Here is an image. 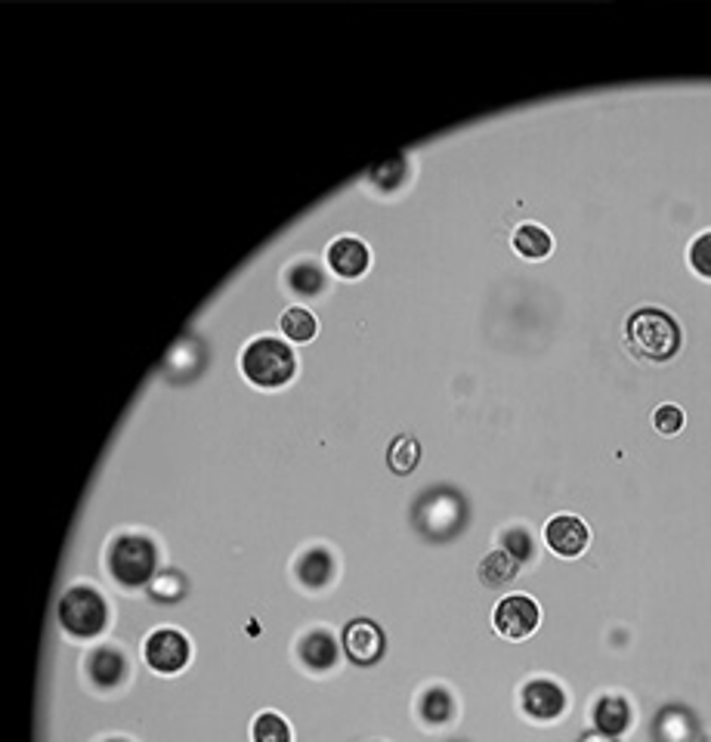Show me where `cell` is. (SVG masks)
<instances>
[{
	"label": "cell",
	"mask_w": 711,
	"mask_h": 742,
	"mask_svg": "<svg viewBox=\"0 0 711 742\" xmlns=\"http://www.w3.org/2000/svg\"><path fill=\"white\" fill-rule=\"evenodd\" d=\"M581 742H615L613 737H606V733H591V737H581Z\"/></svg>",
	"instance_id": "cell-27"
},
{
	"label": "cell",
	"mask_w": 711,
	"mask_h": 742,
	"mask_svg": "<svg viewBox=\"0 0 711 742\" xmlns=\"http://www.w3.org/2000/svg\"><path fill=\"white\" fill-rule=\"evenodd\" d=\"M109 572L121 588H143L155 579L158 570V551H155L152 538L136 533L118 535L109 548Z\"/></svg>",
	"instance_id": "cell-3"
},
{
	"label": "cell",
	"mask_w": 711,
	"mask_h": 742,
	"mask_svg": "<svg viewBox=\"0 0 711 742\" xmlns=\"http://www.w3.org/2000/svg\"><path fill=\"white\" fill-rule=\"evenodd\" d=\"M341 644H344L350 662L368 668L378 666V662L384 659L387 637L378 622H371V619H363V616H359V619H350L344 625Z\"/></svg>",
	"instance_id": "cell-8"
},
{
	"label": "cell",
	"mask_w": 711,
	"mask_h": 742,
	"mask_svg": "<svg viewBox=\"0 0 711 742\" xmlns=\"http://www.w3.org/2000/svg\"><path fill=\"white\" fill-rule=\"evenodd\" d=\"M539 622L541 609L529 594H507V597H501L499 607L492 612V625L507 641H526L539 629Z\"/></svg>",
	"instance_id": "cell-7"
},
{
	"label": "cell",
	"mask_w": 711,
	"mask_h": 742,
	"mask_svg": "<svg viewBox=\"0 0 711 742\" xmlns=\"http://www.w3.org/2000/svg\"><path fill=\"white\" fill-rule=\"evenodd\" d=\"M464 516H467L464 501L455 492H449V489L427 492L421 498V504H418V511H415L421 533L427 538H440V542L462 533V526L467 523Z\"/></svg>",
	"instance_id": "cell-5"
},
{
	"label": "cell",
	"mask_w": 711,
	"mask_h": 742,
	"mask_svg": "<svg viewBox=\"0 0 711 742\" xmlns=\"http://www.w3.org/2000/svg\"><path fill=\"white\" fill-rule=\"evenodd\" d=\"M186 588H189V582H186V575L180 570L155 572V579L149 582V594H152V600H158V604H176V600H183Z\"/></svg>",
	"instance_id": "cell-19"
},
{
	"label": "cell",
	"mask_w": 711,
	"mask_h": 742,
	"mask_svg": "<svg viewBox=\"0 0 711 742\" xmlns=\"http://www.w3.org/2000/svg\"><path fill=\"white\" fill-rule=\"evenodd\" d=\"M106 742H127V740H106Z\"/></svg>",
	"instance_id": "cell-28"
},
{
	"label": "cell",
	"mask_w": 711,
	"mask_h": 742,
	"mask_svg": "<svg viewBox=\"0 0 711 742\" xmlns=\"http://www.w3.org/2000/svg\"><path fill=\"white\" fill-rule=\"evenodd\" d=\"M690 267L702 279H711V229L699 232L690 242Z\"/></svg>",
	"instance_id": "cell-25"
},
{
	"label": "cell",
	"mask_w": 711,
	"mask_h": 742,
	"mask_svg": "<svg viewBox=\"0 0 711 742\" xmlns=\"http://www.w3.org/2000/svg\"><path fill=\"white\" fill-rule=\"evenodd\" d=\"M684 412L677 409V405H672V402H665V405H659L653 412V427L662 434V437H674L681 427H684Z\"/></svg>",
	"instance_id": "cell-26"
},
{
	"label": "cell",
	"mask_w": 711,
	"mask_h": 742,
	"mask_svg": "<svg viewBox=\"0 0 711 742\" xmlns=\"http://www.w3.org/2000/svg\"><path fill=\"white\" fill-rule=\"evenodd\" d=\"M143 656H146V666L152 668L155 674H176V671L189 666L193 644L183 631L155 629L143 644Z\"/></svg>",
	"instance_id": "cell-6"
},
{
	"label": "cell",
	"mask_w": 711,
	"mask_h": 742,
	"mask_svg": "<svg viewBox=\"0 0 711 742\" xmlns=\"http://www.w3.org/2000/svg\"><path fill=\"white\" fill-rule=\"evenodd\" d=\"M387 461H390V471H393V474L408 476L415 471V464L421 461V442L415 437H396L390 442Z\"/></svg>",
	"instance_id": "cell-21"
},
{
	"label": "cell",
	"mask_w": 711,
	"mask_h": 742,
	"mask_svg": "<svg viewBox=\"0 0 711 742\" xmlns=\"http://www.w3.org/2000/svg\"><path fill=\"white\" fill-rule=\"evenodd\" d=\"M517 575L519 563L511 554L504 551V548H501V551L486 554L480 560V582L482 585H489V588H504V585H511Z\"/></svg>",
	"instance_id": "cell-16"
},
{
	"label": "cell",
	"mask_w": 711,
	"mask_h": 742,
	"mask_svg": "<svg viewBox=\"0 0 711 742\" xmlns=\"http://www.w3.org/2000/svg\"><path fill=\"white\" fill-rule=\"evenodd\" d=\"M418 715L427 727H442V723L452 721L455 715V700L445 686H430L424 690L421 703H418Z\"/></svg>",
	"instance_id": "cell-18"
},
{
	"label": "cell",
	"mask_w": 711,
	"mask_h": 742,
	"mask_svg": "<svg viewBox=\"0 0 711 742\" xmlns=\"http://www.w3.org/2000/svg\"><path fill=\"white\" fill-rule=\"evenodd\" d=\"M297 656H301V662H304L309 671H328V668L338 666L341 647H338V637L328 629H312L301 637Z\"/></svg>",
	"instance_id": "cell-12"
},
{
	"label": "cell",
	"mask_w": 711,
	"mask_h": 742,
	"mask_svg": "<svg viewBox=\"0 0 711 742\" xmlns=\"http://www.w3.org/2000/svg\"><path fill=\"white\" fill-rule=\"evenodd\" d=\"M551 247H554V239L539 223H523L514 232V251H517L519 257H526V260H544L551 254Z\"/></svg>",
	"instance_id": "cell-17"
},
{
	"label": "cell",
	"mask_w": 711,
	"mask_h": 742,
	"mask_svg": "<svg viewBox=\"0 0 711 742\" xmlns=\"http://www.w3.org/2000/svg\"><path fill=\"white\" fill-rule=\"evenodd\" d=\"M544 545L557 554V557L573 560L578 554L588 551V545H591V530H588V523H585L581 516L557 514L551 516L548 526H544Z\"/></svg>",
	"instance_id": "cell-10"
},
{
	"label": "cell",
	"mask_w": 711,
	"mask_h": 742,
	"mask_svg": "<svg viewBox=\"0 0 711 742\" xmlns=\"http://www.w3.org/2000/svg\"><path fill=\"white\" fill-rule=\"evenodd\" d=\"M566 705H569V700H566L563 686L551 678H536L519 690V708L532 721H557L566 711Z\"/></svg>",
	"instance_id": "cell-9"
},
{
	"label": "cell",
	"mask_w": 711,
	"mask_h": 742,
	"mask_svg": "<svg viewBox=\"0 0 711 742\" xmlns=\"http://www.w3.org/2000/svg\"><path fill=\"white\" fill-rule=\"evenodd\" d=\"M87 674L99 690H115L127 674V656L118 647H99L87 659Z\"/></svg>",
	"instance_id": "cell-13"
},
{
	"label": "cell",
	"mask_w": 711,
	"mask_h": 742,
	"mask_svg": "<svg viewBox=\"0 0 711 742\" xmlns=\"http://www.w3.org/2000/svg\"><path fill=\"white\" fill-rule=\"evenodd\" d=\"M625 334H628V343H632L637 356L650 362L674 360L681 353V343H684L677 319L659 306H643V309L632 313L628 323H625Z\"/></svg>",
	"instance_id": "cell-1"
},
{
	"label": "cell",
	"mask_w": 711,
	"mask_h": 742,
	"mask_svg": "<svg viewBox=\"0 0 711 742\" xmlns=\"http://www.w3.org/2000/svg\"><path fill=\"white\" fill-rule=\"evenodd\" d=\"M501 545H504V551L517 560L519 567L536 560V538H532V533H529L526 526H511V530H504Z\"/></svg>",
	"instance_id": "cell-24"
},
{
	"label": "cell",
	"mask_w": 711,
	"mask_h": 742,
	"mask_svg": "<svg viewBox=\"0 0 711 742\" xmlns=\"http://www.w3.org/2000/svg\"><path fill=\"white\" fill-rule=\"evenodd\" d=\"M594 721L600 733L606 737H622L632 727V708L622 696H603L594 708Z\"/></svg>",
	"instance_id": "cell-15"
},
{
	"label": "cell",
	"mask_w": 711,
	"mask_h": 742,
	"mask_svg": "<svg viewBox=\"0 0 711 742\" xmlns=\"http://www.w3.org/2000/svg\"><path fill=\"white\" fill-rule=\"evenodd\" d=\"M294 372H297V356L289 343L279 338H257L242 353V375L254 387H263V390L285 387L294 378Z\"/></svg>",
	"instance_id": "cell-2"
},
{
	"label": "cell",
	"mask_w": 711,
	"mask_h": 742,
	"mask_svg": "<svg viewBox=\"0 0 711 742\" xmlns=\"http://www.w3.org/2000/svg\"><path fill=\"white\" fill-rule=\"evenodd\" d=\"M334 570H338V563H334V557H331V551H326V548H309V551L301 554V560H297V567H294L297 582L309 591H319L326 588V585H331Z\"/></svg>",
	"instance_id": "cell-14"
},
{
	"label": "cell",
	"mask_w": 711,
	"mask_h": 742,
	"mask_svg": "<svg viewBox=\"0 0 711 742\" xmlns=\"http://www.w3.org/2000/svg\"><path fill=\"white\" fill-rule=\"evenodd\" d=\"M289 285L291 291H297L301 297H316V294L326 288V276H322L319 264H312V260H297V264L289 269Z\"/></svg>",
	"instance_id": "cell-20"
},
{
	"label": "cell",
	"mask_w": 711,
	"mask_h": 742,
	"mask_svg": "<svg viewBox=\"0 0 711 742\" xmlns=\"http://www.w3.org/2000/svg\"><path fill=\"white\" fill-rule=\"evenodd\" d=\"M328 267L334 276L341 279H359L363 272L371 264V254H368L366 242H359L356 235H341L328 245Z\"/></svg>",
	"instance_id": "cell-11"
},
{
	"label": "cell",
	"mask_w": 711,
	"mask_h": 742,
	"mask_svg": "<svg viewBox=\"0 0 711 742\" xmlns=\"http://www.w3.org/2000/svg\"><path fill=\"white\" fill-rule=\"evenodd\" d=\"M282 331L289 334L291 341L307 343L316 338L319 323H316V316L309 309H304V306H291V309L282 313Z\"/></svg>",
	"instance_id": "cell-22"
},
{
	"label": "cell",
	"mask_w": 711,
	"mask_h": 742,
	"mask_svg": "<svg viewBox=\"0 0 711 742\" xmlns=\"http://www.w3.org/2000/svg\"><path fill=\"white\" fill-rule=\"evenodd\" d=\"M59 625L77 641H94L109 625V607L90 585H75L59 600Z\"/></svg>",
	"instance_id": "cell-4"
},
{
	"label": "cell",
	"mask_w": 711,
	"mask_h": 742,
	"mask_svg": "<svg viewBox=\"0 0 711 742\" xmlns=\"http://www.w3.org/2000/svg\"><path fill=\"white\" fill-rule=\"evenodd\" d=\"M254 742H291V727L279 711H260L250 727Z\"/></svg>",
	"instance_id": "cell-23"
}]
</instances>
